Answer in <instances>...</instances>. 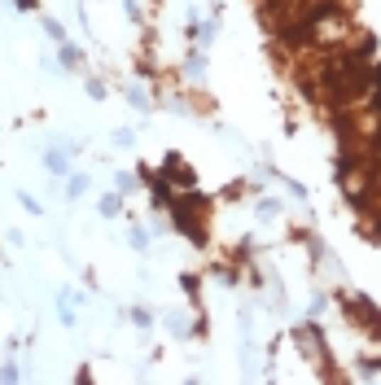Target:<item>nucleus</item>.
Listing matches in <instances>:
<instances>
[{
	"label": "nucleus",
	"instance_id": "f257e3e1",
	"mask_svg": "<svg viewBox=\"0 0 381 385\" xmlns=\"http://www.w3.org/2000/svg\"><path fill=\"white\" fill-rule=\"evenodd\" d=\"M342 316L350 324H360L364 333H372V337H381V311L368 302V298H342Z\"/></svg>",
	"mask_w": 381,
	"mask_h": 385
},
{
	"label": "nucleus",
	"instance_id": "f03ea898",
	"mask_svg": "<svg viewBox=\"0 0 381 385\" xmlns=\"http://www.w3.org/2000/svg\"><path fill=\"white\" fill-rule=\"evenodd\" d=\"M162 175L171 179V184H184V189H193V171L184 167V158H180V153H171V158H167V167H162Z\"/></svg>",
	"mask_w": 381,
	"mask_h": 385
}]
</instances>
